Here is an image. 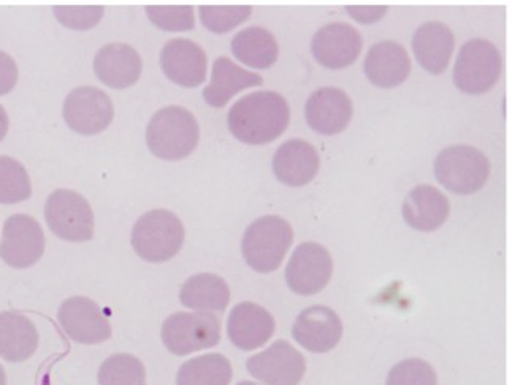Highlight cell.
I'll list each match as a JSON object with an SVG mask.
<instances>
[{"label":"cell","instance_id":"obj_7","mask_svg":"<svg viewBox=\"0 0 512 385\" xmlns=\"http://www.w3.org/2000/svg\"><path fill=\"white\" fill-rule=\"evenodd\" d=\"M45 218L56 237L83 243L94 237V213L83 195L58 189L46 200Z\"/></svg>","mask_w":512,"mask_h":385},{"label":"cell","instance_id":"obj_1","mask_svg":"<svg viewBox=\"0 0 512 385\" xmlns=\"http://www.w3.org/2000/svg\"><path fill=\"white\" fill-rule=\"evenodd\" d=\"M291 110L281 94L260 91L241 97L230 108L227 124L237 140L246 145L275 142L289 126Z\"/></svg>","mask_w":512,"mask_h":385},{"label":"cell","instance_id":"obj_32","mask_svg":"<svg viewBox=\"0 0 512 385\" xmlns=\"http://www.w3.org/2000/svg\"><path fill=\"white\" fill-rule=\"evenodd\" d=\"M387 385H438L435 370L421 359H408L390 370Z\"/></svg>","mask_w":512,"mask_h":385},{"label":"cell","instance_id":"obj_13","mask_svg":"<svg viewBox=\"0 0 512 385\" xmlns=\"http://www.w3.org/2000/svg\"><path fill=\"white\" fill-rule=\"evenodd\" d=\"M59 324L70 340L80 344H99L111 338L107 313L86 297H72L59 308Z\"/></svg>","mask_w":512,"mask_h":385},{"label":"cell","instance_id":"obj_16","mask_svg":"<svg viewBox=\"0 0 512 385\" xmlns=\"http://www.w3.org/2000/svg\"><path fill=\"white\" fill-rule=\"evenodd\" d=\"M161 67L173 83L197 88L207 78V54L192 40L173 39L162 48Z\"/></svg>","mask_w":512,"mask_h":385},{"label":"cell","instance_id":"obj_6","mask_svg":"<svg viewBox=\"0 0 512 385\" xmlns=\"http://www.w3.org/2000/svg\"><path fill=\"white\" fill-rule=\"evenodd\" d=\"M503 69L500 50L489 40L474 39L460 48L454 83L460 91L479 96L497 84Z\"/></svg>","mask_w":512,"mask_h":385},{"label":"cell","instance_id":"obj_2","mask_svg":"<svg viewBox=\"0 0 512 385\" xmlns=\"http://www.w3.org/2000/svg\"><path fill=\"white\" fill-rule=\"evenodd\" d=\"M199 140V122L186 108H162L146 129V145L162 161L186 159L194 153Z\"/></svg>","mask_w":512,"mask_h":385},{"label":"cell","instance_id":"obj_30","mask_svg":"<svg viewBox=\"0 0 512 385\" xmlns=\"http://www.w3.org/2000/svg\"><path fill=\"white\" fill-rule=\"evenodd\" d=\"M31 194V180L26 168L12 157L0 156V203L24 202Z\"/></svg>","mask_w":512,"mask_h":385},{"label":"cell","instance_id":"obj_27","mask_svg":"<svg viewBox=\"0 0 512 385\" xmlns=\"http://www.w3.org/2000/svg\"><path fill=\"white\" fill-rule=\"evenodd\" d=\"M232 53L238 61L253 69H270L278 59L279 46L264 27H248L232 39Z\"/></svg>","mask_w":512,"mask_h":385},{"label":"cell","instance_id":"obj_29","mask_svg":"<svg viewBox=\"0 0 512 385\" xmlns=\"http://www.w3.org/2000/svg\"><path fill=\"white\" fill-rule=\"evenodd\" d=\"M99 385H146L145 365L134 355H111L100 366Z\"/></svg>","mask_w":512,"mask_h":385},{"label":"cell","instance_id":"obj_36","mask_svg":"<svg viewBox=\"0 0 512 385\" xmlns=\"http://www.w3.org/2000/svg\"><path fill=\"white\" fill-rule=\"evenodd\" d=\"M387 7H346V12L362 24L378 23L386 15Z\"/></svg>","mask_w":512,"mask_h":385},{"label":"cell","instance_id":"obj_34","mask_svg":"<svg viewBox=\"0 0 512 385\" xmlns=\"http://www.w3.org/2000/svg\"><path fill=\"white\" fill-rule=\"evenodd\" d=\"M59 23L75 31H86L104 18V7H56L53 10Z\"/></svg>","mask_w":512,"mask_h":385},{"label":"cell","instance_id":"obj_18","mask_svg":"<svg viewBox=\"0 0 512 385\" xmlns=\"http://www.w3.org/2000/svg\"><path fill=\"white\" fill-rule=\"evenodd\" d=\"M275 327V319L267 309L253 302H243L230 311L227 335L241 351H253L272 338Z\"/></svg>","mask_w":512,"mask_h":385},{"label":"cell","instance_id":"obj_35","mask_svg":"<svg viewBox=\"0 0 512 385\" xmlns=\"http://www.w3.org/2000/svg\"><path fill=\"white\" fill-rule=\"evenodd\" d=\"M18 81V67L12 56L0 51V96L12 91Z\"/></svg>","mask_w":512,"mask_h":385},{"label":"cell","instance_id":"obj_9","mask_svg":"<svg viewBox=\"0 0 512 385\" xmlns=\"http://www.w3.org/2000/svg\"><path fill=\"white\" fill-rule=\"evenodd\" d=\"M45 252V235L42 225L27 214H13L4 225L0 243V257L10 267H32L42 259Z\"/></svg>","mask_w":512,"mask_h":385},{"label":"cell","instance_id":"obj_8","mask_svg":"<svg viewBox=\"0 0 512 385\" xmlns=\"http://www.w3.org/2000/svg\"><path fill=\"white\" fill-rule=\"evenodd\" d=\"M162 341L175 355H189L221 341V322L207 311L175 313L162 325Z\"/></svg>","mask_w":512,"mask_h":385},{"label":"cell","instance_id":"obj_3","mask_svg":"<svg viewBox=\"0 0 512 385\" xmlns=\"http://www.w3.org/2000/svg\"><path fill=\"white\" fill-rule=\"evenodd\" d=\"M294 241L289 222L279 216H264L246 229L241 241V252L246 264L257 273H272L283 264Z\"/></svg>","mask_w":512,"mask_h":385},{"label":"cell","instance_id":"obj_10","mask_svg":"<svg viewBox=\"0 0 512 385\" xmlns=\"http://www.w3.org/2000/svg\"><path fill=\"white\" fill-rule=\"evenodd\" d=\"M332 271V256L324 246L302 243L287 264V286L297 295H316L330 283Z\"/></svg>","mask_w":512,"mask_h":385},{"label":"cell","instance_id":"obj_20","mask_svg":"<svg viewBox=\"0 0 512 385\" xmlns=\"http://www.w3.org/2000/svg\"><path fill=\"white\" fill-rule=\"evenodd\" d=\"M142 58L132 46L124 43L105 45L94 58V72L105 86L126 89L134 86L142 75Z\"/></svg>","mask_w":512,"mask_h":385},{"label":"cell","instance_id":"obj_24","mask_svg":"<svg viewBox=\"0 0 512 385\" xmlns=\"http://www.w3.org/2000/svg\"><path fill=\"white\" fill-rule=\"evenodd\" d=\"M262 84L264 80L257 73L241 69L229 58H219L213 64L211 83L203 89V99L210 107H226L227 102L238 92Z\"/></svg>","mask_w":512,"mask_h":385},{"label":"cell","instance_id":"obj_38","mask_svg":"<svg viewBox=\"0 0 512 385\" xmlns=\"http://www.w3.org/2000/svg\"><path fill=\"white\" fill-rule=\"evenodd\" d=\"M0 385H7V376H5L4 366L0 365Z\"/></svg>","mask_w":512,"mask_h":385},{"label":"cell","instance_id":"obj_33","mask_svg":"<svg viewBox=\"0 0 512 385\" xmlns=\"http://www.w3.org/2000/svg\"><path fill=\"white\" fill-rule=\"evenodd\" d=\"M146 15L162 31L186 32L195 26L192 7H146Z\"/></svg>","mask_w":512,"mask_h":385},{"label":"cell","instance_id":"obj_14","mask_svg":"<svg viewBox=\"0 0 512 385\" xmlns=\"http://www.w3.org/2000/svg\"><path fill=\"white\" fill-rule=\"evenodd\" d=\"M292 336L306 351L325 354L340 343L343 322L333 309L327 306H311L295 319Z\"/></svg>","mask_w":512,"mask_h":385},{"label":"cell","instance_id":"obj_31","mask_svg":"<svg viewBox=\"0 0 512 385\" xmlns=\"http://www.w3.org/2000/svg\"><path fill=\"white\" fill-rule=\"evenodd\" d=\"M200 20L208 31L214 34H226L248 20L251 7H200Z\"/></svg>","mask_w":512,"mask_h":385},{"label":"cell","instance_id":"obj_37","mask_svg":"<svg viewBox=\"0 0 512 385\" xmlns=\"http://www.w3.org/2000/svg\"><path fill=\"white\" fill-rule=\"evenodd\" d=\"M8 132V115L5 108L0 105V142L4 140Z\"/></svg>","mask_w":512,"mask_h":385},{"label":"cell","instance_id":"obj_21","mask_svg":"<svg viewBox=\"0 0 512 385\" xmlns=\"http://www.w3.org/2000/svg\"><path fill=\"white\" fill-rule=\"evenodd\" d=\"M368 81L378 88H397L411 73V61L400 43L379 42L371 46L363 62Z\"/></svg>","mask_w":512,"mask_h":385},{"label":"cell","instance_id":"obj_26","mask_svg":"<svg viewBox=\"0 0 512 385\" xmlns=\"http://www.w3.org/2000/svg\"><path fill=\"white\" fill-rule=\"evenodd\" d=\"M180 300L186 308L222 313L229 305L230 289L221 276L200 273L183 284Z\"/></svg>","mask_w":512,"mask_h":385},{"label":"cell","instance_id":"obj_28","mask_svg":"<svg viewBox=\"0 0 512 385\" xmlns=\"http://www.w3.org/2000/svg\"><path fill=\"white\" fill-rule=\"evenodd\" d=\"M232 365L222 354H207L188 360L176 376V385H229Z\"/></svg>","mask_w":512,"mask_h":385},{"label":"cell","instance_id":"obj_12","mask_svg":"<svg viewBox=\"0 0 512 385\" xmlns=\"http://www.w3.org/2000/svg\"><path fill=\"white\" fill-rule=\"evenodd\" d=\"M246 368L265 385H299L306 373V362L295 347L278 340L267 351L251 357Z\"/></svg>","mask_w":512,"mask_h":385},{"label":"cell","instance_id":"obj_11","mask_svg":"<svg viewBox=\"0 0 512 385\" xmlns=\"http://www.w3.org/2000/svg\"><path fill=\"white\" fill-rule=\"evenodd\" d=\"M113 103L102 89L81 86L73 89L64 102V119L67 126L81 135L104 132L113 121Z\"/></svg>","mask_w":512,"mask_h":385},{"label":"cell","instance_id":"obj_17","mask_svg":"<svg viewBox=\"0 0 512 385\" xmlns=\"http://www.w3.org/2000/svg\"><path fill=\"white\" fill-rule=\"evenodd\" d=\"M305 118L308 126L321 135H337L349 126L352 102L338 88H321L306 100Z\"/></svg>","mask_w":512,"mask_h":385},{"label":"cell","instance_id":"obj_22","mask_svg":"<svg viewBox=\"0 0 512 385\" xmlns=\"http://www.w3.org/2000/svg\"><path fill=\"white\" fill-rule=\"evenodd\" d=\"M451 205L446 195L433 186H417L406 195L403 218L419 232H435L448 221Z\"/></svg>","mask_w":512,"mask_h":385},{"label":"cell","instance_id":"obj_5","mask_svg":"<svg viewBox=\"0 0 512 385\" xmlns=\"http://www.w3.org/2000/svg\"><path fill=\"white\" fill-rule=\"evenodd\" d=\"M435 176L440 184L454 194H474L489 180L490 162L473 146H451L443 149L436 157Z\"/></svg>","mask_w":512,"mask_h":385},{"label":"cell","instance_id":"obj_19","mask_svg":"<svg viewBox=\"0 0 512 385\" xmlns=\"http://www.w3.org/2000/svg\"><path fill=\"white\" fill-rule=\"evenodd\" d=\"M319 154L305 140H289L276 149L273 172L286 186L302 187L311 183L319 172Z\"/></svg>","mask_w":512,"mask_h":385},{"label":"cell","instance_id":"obj_4","mask_svg":"<svg viewBox=\"0 0 512 385\" xmlns=\"http://www.w3.org/2000/svg\"><path fill=\"white\" fill-rule=\"evenodd\" d=\"M184 225L180 218L167 210L143 214L132 230V246L146 262L162 264L183 248Z\"/></svg>","mask_w":512,"mask_h":385},{"label":"cell","instance_id":"obj_39","mask_svg":"<svg viewBox=\"0 0 512 385\" xmlns=\"http://www.w3.org/2000/svg\"><path fill=\"white\" fill-rule=\"evenodd\" d=\"M238 385H257V384H254V382L243 381V382H240V384H238Z\"/></svg>","mask_w":512,"mask_h":385},{"label":"cell","instance_id":"obj_15","mask_svg":"<svg viewBox=\"0 0 512 385\" xmlns=\"http://www.w3.org/2000/svg\"><path fill=\"white\" fill-rule=\"evenodd\" d=\"M362 45V37L351 24L332 23L314 34L311 51L319 64L340 70L357 61Z\"/></svg>","mask_w":512,"mask_h":385},{"label":"cell","instance_id":"obj_25","mask_svg":"<svg viewBox=\"0 0 512 385\" xmlns=\"http://www.w3.org/2000/svg\"><path fill=\"white\" fill-rule=\"evenodd\" d=\"M39 347V332L23 314L0 313V357L18 363L31 359Z\"/></svg>","mask_w":512,"mask_h":385},{"label":"cell","instance_id":"obj_23","mask_svg":"<svg viewBox=\"0 0 512 385\" xmlns=\"http://www.w3.org/2000/svg\"><path fill=\"white\" fill-rule=\"evenodd\" d=\"M454 34L446 24L425 23L413 37V50L422 69L433 75H440L448 69L454 53Z\"/></svg>","mask_w":512,"mask_h":385}]
</instances>
